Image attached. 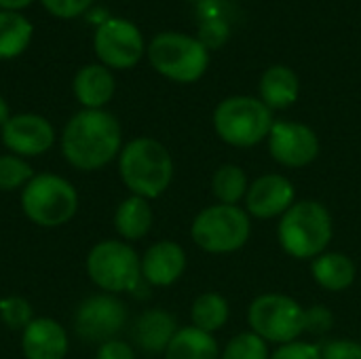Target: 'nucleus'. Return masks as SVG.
<instances>
[{"label": "nucleus", "mask_w": 361, "mask_h": 359, "mask_svg": "<svg viewBox=\"0 0 361 359\" xmlns=\"http://www.w3.org/2000/svg\"><path fill=\"white\" fill-rule=\"evenodd\" d=\"M247 188H250L247 176L239 165L224 163L214 171L212 193L222 205H239L245 199Z\"/></svg>", "instance_id": "393cba45"}, {"label": "nucleus", "mask_w": 361, "mask_h": 359, "mask_svg": "<svg viewBox=\"0 0 361 359\" xmlns=\"http://www.w3.org/2000/svg\"><path fill=\"white\" fill-rule=\"evenodd\" d=\"M2 144L21 159L40 157L55 144V129L40 114H15L2 127Z\"/></svg>", "instance_id": "ddd939ff"}, {"label": "nucleus", "mask_w": 361, "mask_h": 359, "mask_svg": "<svg viewBox=\"0 0 361 359\" xmlns=\"http://www.w3.org/2000/svg\"><path fill=\"white\" fill-rule=\"evenodd\" d=\"M34 0H0V8L2 11H15V13H19L21 8H25V6H30Z\"/></svg>", "instance_id": "f704fd0d"}, {"label": "nucleus", "mask_w": 361, "mask_h": 359, "mask_svg": "<svg viewBox=\"0 0 361 359\" xmlns=\"http://www.w3.org/2000/svg\"><path fill=\"white\" fill-rule=\"evenodd\" d=\"M296 203V188L281 174H264L256 178L245 195V212L260 220L281 218Z\"/></svg>", "instance_id": "4468645a"}, {"label": "nucleus", "mask_w": 361, "mask_h": 359, "mask_svg": "<svg viewBox=\"0 0 361 359\" xmlns=\"http://www.w3.org/2000/svg\"><path fill=\"white\" fill-rule=\"evenodd\" d=\"M11 118V110H8V104L4 102V97H0V129L4 127V123Z\"/></svg>", "instance_id": "c9c22d12"}, {"label": "nucleus", "mask_w": 361, "mask_h": 359, "mask_svg": "<svg viewBox=\"0 0 361 359\" xmlns=\"http://www.w3.org/2000/svg\"><path fill=\"white\" fill-rule=\"evenodd\" d=\"M32 40V23L15 11H0V59L21 55Z\"/></svg>", "instance_id": "5701e85b"}, {"label": "nucleus", "mask_w": 361, "mask_h": 359, "mask_svg": "<svg viewBox=\"0 0 361 359\" xmlns=\"http://www.w3.org/2000/svg\"><path fill=\"white\" fill-rule=\"evenodd\" d=\"M118 174L123 184L135 197L157 199L173 180V159L154 138H135L118 154Z\"/></svg>", "instance_id": "f03ea898"}, {"label": "nucleus", "mask_w": 361, "mask_h": 359, "mask_svg": "<svg viewBox=\"0 0 361 359\" xmlns=\"http://www.w3.org/2000/svg\"><path fill=\"white\" fill-rule=\"evenodd\" d=\"M152 207L150 201L144 197H127L114 212V229L125 241H140L152 229Z\"/></svg>", "instance_id": "412c9836"}, {"label": "nucleus", "mask_w": 361, "mask_h": 359, "mask_svg": "<svg viewBox=\"0 0 361 359\" xmlns=\"http://www.w3.org/2000/svg\"><path fill=\"white\" fill-rule=\"evenodd\" d=\"M334 326V315L324 305H315L311 309H305V332L311 334H326Z\"/></svg>", "instance_id": "7c9ffc66"}, {"label": "nucleus", "mask_w": 361, "mask_h": 359, "mask_svg": "<svg viewBox=\"0 0 361 359\" xmlns=\"http://www.w3.org/2000/svg\"><path fill=\"white\" fill-rule=\"evenodd\" d=\"M322 347V359H361V343L351 339H334Z\"/></svg>", "instance_id": "c756f323"}, {"label": "nucleus", "mask_w": 361, "mask_h": 359, "mask_svg": "<svg viewBox=\"0 0 361 359\" xmlns=\"http://www.w3.org/2000/svg\"><path fill=\"white\" fill-rule=\"evenodd\" d=\"M95 359H135V351L129 343L112 339L99 345Z\"/></svg>", "instance_id": "473e14b6"}, {"label": "nucleus", "mask_w": 361, "mask_h": 359, "mask_svg": "<svg viewBox=\"0 0 361 359\" xmlns=\"http://www.w3.org/2000/svg\"><path fill=\"white\" fill-rule=\"evenodd\" d=\"M190 2H201V0H190Z\"/></svg>", "instance_id": "e433bc0d"}, {"label": "nucleus", "mask_w": 361, "mask_h": 359, "mask_svg": "<svg viewBox=\"0 0 361 359\" xmlns=\"http://www.w3.org/2000/svg\"><path fill=\"white\" fill-rule=\"evenodd\" d=\"M32 165L17 157V154H2L0 157V190L2 193H13V190H23L25 184L34 178Z\"/></svg>", "instance_id": "a878e982"}, {"label": "nucleus", "mask_w": 361, "mask_h": 359, "mask_svg": "<svg viewBox=\"0 0 361 359\" xmlns=\"http://www.w3.org/2000/svg\"><path fill=\"white\" fill-rule=\"evenodd\" d=\"M87 273L106 294L135 292L144 281L142 258L127 241L118 239H106L91 248L87 254Z\"/></svg>", "instance_id": "423d86ee"}, {"label": "nucleus", "mask_w": 361, "mask_h": 359, "mask_svg": "<svg viewBox=\"0 0 361 359\" xmlns=\"http://www.w3.org/2000/svg\"><path fill=\"white\" fill-rule=\"evenodd\" d=\"M123 150V131L114 114L106 110L76 112L61 133L63 159L80 171H97Z\"/></svg>", "instance_id": "f257e3e1"}, {"label": "nucleus", "mask_w": 361, "mask_h": 359, "mask_svg": "<svg viewBox=\"0 0 361 359\" xmlns=\"http://www.w3.org/2000/svg\"><path fill=\"white\" fill-rule=\"evenodd\" d=\"M271 359H322V347L317 343L294 341L288 345H279Z\"/></svg>", "instance_id": "c85d7f7f"}, {"label": "nucleus", "mask_w": 361, "mask_h": 359, "mask_svg": "<svg viewBox=\"0 0 361 359\" xmlns=\"http://www.w3.org/2000/svg\"><path fill=\"white\" fill-rule=\"evenodd\" d=\"M70 349L66 328L51 317H34L21 330V351L25 359H63Z\"/></svg>", "instance_id": "2eb2a0df"}, {"label": "nucleus", "mask_w": 361, "mask_h": 359, "mask_svg": "<svg viewBox=\"0 0 361 359\" xmlns=\"http://www.w3.org/2000/svg\"><path fill=\"white\" fill-rule=\"evenodd\" d=\"M21 209L36 226L57 229L76 216L78 193L57 174H36L21 190Z\"/></svg>", "instance_id": "39448f33"}, {"label": "nucleus", "mask_w": 361, "mask_h": 359, "mask_svg": "<svg viewBox=\"0 0 361 359\" xmlns=\"http://www.w3.org/2000/svg\"><path fill=\"white\" fill-rule=\"evenodd\" d=\"M228 315H231L228 300L218 292H205L197 296L190 309L192 326L209 334L224 328V324L228 322Z\"/></svg>", "instance_id": "b1692460"}, {"label": "nucleus", "mask_w": 361, "mask_h": 359, "mask_svg": "<svg viewBox=\"0 0 361 359\" xmlns=\"http://www.w3.org/2000/svg\"><path fill=\"white\" fill-rule=\"evenodd\" d=\"M165 359H220V349L214 334L195 326L180 328L171 339Z\"/></svg>", "instance_id": "4be33fe9"}, {"label": "nucleus", "mask_w": 361, "mask_h": 359, "mask_svg": "<svg viewBox=\"0 0 361 359\" xmlns=\"http://www.w3.org/2000/svg\"><path fill=\"white\" fill-rule=\"evenodd\" d=\"M91 2L93 0H42L44 8L51 15L61 17V19H72V17L82 15L91 6Z\"/></svg>", "instance_id": "2f4dec72"}, {"label": "nucleus", "mask_w": 361, "mask_h": 359, "mask_svg": "<svg viewBox=\"0 0 361 359\" xmlns=\"http://www.w3.org/2000/svg\"><path fill=\"white\" fill-rule=\"evenodd\" d=\"M127 324L125 303L114 294H95L85 298L74 313V328L87 343H106L116 339V334Z\"/></svg>", "instance_id": "9b49d317"}, {"label": "nucleus", "mask_w": 361, "mask_h": 359, "mask_svg": "<svg viewBox=\"0 0 361 359\" xmlns=\"http://www.w3.org/2000/svg\"><path fill=\"white\" fill-rule=\"evenodd\" d=\"M72 89L85 110H104L116 91V83L110 68L102 63H89L76 72Z\"/></svg>", "instance_id": "f3484780"}, {"label": "nucleus", "mask_w": 361, "mask_h": 359, "mask_svg": "<svg viewBox=\"0 0 361 359\" xmlns=\"http://www.w3.org/2000/svg\"><path fill=\"white\" fill-rule=\"evenodd\" d=\"M258 91H260V99L271 110H286L298 99L300 83H298V76L292 68L271 66L264 70L260 85H258Z\"/></svg>", "instance_id": "6ab92c4d"}, {"label": "nucleus", "mask_w": 361, "mask_h": 359, "mask_svg": "<svg viewBox=\"0 0 361 359\" xmlns=\"http://www.w3.org/2000/svg\"><path fill=\"white\" fill-rule=\"evenodd\" d=\"M0 320L11 330H23L32 320V305L21 296H4L0 298Z\"/></svg>", "instance_id": "cd10ccee"}, {"label": "nucleus", "mask_w": 361, "mask_h": 359, "mask_svg": "<svg viewBox=\"0 0 361 359\" xmlns=\"http://www.w3.org/2000/svg\"><path fill=\"white\" fill-rule=\"evenodd\" d=\"M186 271V252L176 241H157L142 256V277L154 288L173 286Z\"/></svg>", "instance_id": "dca6fc26"}, {"label": "nucleus", "mask_w": 361, "mask_h": 359, "mask_svg": "<svg viewBox=\"0 0 361 359\" xmlns=\"http://www.w3.org/2000/svg\"><path fill=\"white\" fill-rule=\"evenodd\" d=\"M178 330V322L171 313L163 309H148L137 317L133 326V339L144 353L157 355L167 351Z\"/></svg>", "instance_id": "a211bd4d"}, {"label": "nucleus", "mask_w": 361, "mask_h": 359, "mask_svg": "<svg viewBox=\"0 0 361 359\" xmlns=\"http://www.w3.org/2000/svg\"><path fill=\"white\" fill-rule=\"evenodd\" d=\"M93 47L102 66L114 70L133 68L146 51L144 36L137 25L116 17L106 19L97 25Z\"/></svg>", "instance_id": "9d476101"}, {"label": "nucleus", "mask_w": 361, "mask_h": 359, "mask_svg": "<svg viewBox=\"0 0 361 359\" xmlns=\"http://www.w3.org/2000/svg\"><path fill=\"white\" fill-rule=\"evenodd\" d=\"M226 38H228V28H226L222 21H218V19H212L209 23H205V25H203V32H201V36H199V40H201L207 49L220 47Z\"/></svg>", "instance_id": "72a5a7b5"}, {"label": "nucleus", "mask_w": 361, "mask_h": 359, "mask_svg": "<svg viewBox=\"0 0 361 359\" xmlns=\"http://www.w3.org/2000/svg\"><path fill=\"white\" fill-rule=\"evenodd\" d=\"M273 125V110L260 97L233 95L222 99L214 110V129L218 138L235 148H252L262 140H269Z\"/></svg>", "instance_id": "20e7f679"}, {"label": "nucleus", "mask_w": 361, "mask_h": 359, "mask_svg": "<svg viewBox=\"0 0 361 359\" xmlns=\"http://www.w3.org/2000/svg\"><path fill=\"white\" fill-rule=\"evenodd\" d=\"M355 262L341 252H324L311 260V275L328 292H345L355 281Z\"/></svg>", "instance_id": "aec40b11"}, {"label": "nucleus", "mask_w": 361, "mask_h": 359, "mask_svg": "<svg viewBox=\"0 0 361 359\" xmlns=\"http://www.w3.org/2000/svg\"><path fill=\"white\" fill-rule=\"evenodd\" d=\"M220 359H271L269 343L262 341L252 330L241 332L226 343L224 351L220 353Z\"/></svg>", "instance_id": "bb28decb"}, {"label": "nucleus", "mask_w": 361, "mask_h": 359, "mask_svg": "<svg viewBox=\"0 0 361 359\" xmlns=\"http://www.w3.org/2000/svg\"><path fill=\"white\" fill-rule=\"evenodd\" d=\"M148 59L165 78L173 83H195L209 66V51L199 38L180 32H163L148 44Z\"/></svg>", "instance_id": "6e6552de"}, {"label": "nucleus", "mask_w": 361, "mask_h": 359, "mask_svg": "<svg viewBox=\"0 0 361 359\" xmlns=\"http://www.w3.org/2000/svg\"><path fill=\"white\" fill-rule=\"evenodd\" d=\"M247 322L262 341L288 345L305 334V307L286 294H260L247 309Z\"/></svg>", "instance_id": "1a4fd4ad"}, {"label": "nucleus", "mask_w": 361, "mask_h": 359, "mask_svg": "<svg viewBox=\"0 0 361 359\" xmlns=\"http://www.w3.org/2000/svg\"><path fill=\"white\" fill-rule=\"evenodd\" d=\"M269 152L279 165L300 169L319 157V138L305 123L275 121L269 133Z\"/></svg>", "instance_id": "f8f14e48"}, {"label": "nucleus", "mask_w": 361, "mask_h": 359, "mask_svg": "<svg viewBox=\"0 0 361 359\" xmlns=\"http://www.w3.org/2000/svg\"><path fill=\"white\" fill-rule=\"evenodd\" d=\"M334 235V224L328 207L319 201H296L279 220L277 239L281 250L296 260H315Z\"/></svg>", "instance_id": "7ed1b4c3"}, {"label": "nucleus", "mask_w": 361, "mask_h": 359, "mask_svg": "<svg viewBox=\"0 0 361 359\" xmlns=\"http://www.w3.org/2000/svg\"><path fill=\"white\" fill-rule=\"evenodd\" d=\"M252 235L250 214L239 205H209L197 214L190 226L192 241L207 254L239 252Z\"/></svg>", "instance_id": "0eeeda50"}]
</instances>
